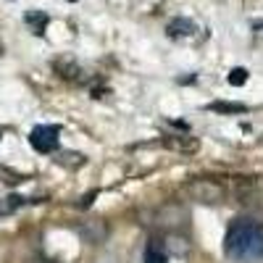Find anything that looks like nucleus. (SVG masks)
<instances>
[{"label":"nucleus","mask_w":263,"mask_h":263,"mask_svg":"<svg viewBox=\"0 0 263 263\" xmlns=\"http://www.w3.org/2000/svg\"><path fill=\"white\" fill-rule=\"evenodd\" d=\"M224 253L237 263L263 260V224L255 218H234L224 237Z\"/></svg>","instance_id":"nucleus-1"},{"label":"nucleus","mask_w":263,"mask_h":263,"mask_svg":"<svg viewBox=\"0 0 263 263\" xmlns=\"http://www.w3.org/2000/svg\"><path fill=\"white\" fill-rule=\"evenodd\" d=\"M187 192L192 200L197 203H205V205H213V203H221L224 200V184L216 182V179H208V177H195L187 182Z\"/></svg>","instance_id":"nucleus-2"},{"label":"nucleus","mask_w":263,"mask_h":263,"mask_svg":"<svg viewBox=\"0 0 263 263\" xmlns=\"http://www.w3.org/2000/svg\"><path fill=\"white\" fill-rule=\"evenodd\" d=\"M187 208L184 205H179V203H166L163 208H158L156 211V224L158 229H163V232H168V234H177V232H182L184 227H187Z\"/></svg>","instance_id":"nucleus-3"},{"label":"nucleus","mask_w":263,"mask_h":263,"mask_svg":"<svg viewBox=\"0 0 263 263\" xmlns=\"http://www.w3.org/2000/svg\"><path fill=\"white\" fill-rule=\"evenodd\" d=\"M58 135H61V129L55 124H42V126L32 129L29 142L37 153H53V150H58Z\"/></svg>","instance_id":"nucleus-4"},{"label":"nucleus","mask_w":263,"mask_h":263,"mask_svg":"<svg viewBox=\"0 0 263 263\" xmlns=\"http://www.w3.org/2000/svg\"><path fill=\"white\" fill-rule=\"evenodd\" d=\"M79 232H82L84 239H90V242H103V239H105V224L100 221V218H92V221L82 224Z\"/></svg>","instance_id":"nucleus-5"},{"label":"nucleus","mask_w":263,"mask_h":263,"mask_svg":"<svg viewBox=\"0 0 263 263\" xmlns=\"http://www.w3.org/2000/svg\"><path fill=\"white\" fill-rule=\"evenodd\" d=\"M53 69L58 71V77L69 79V82H79V74H82V69H79L74 61H69V58H58L53 63Z\"/></svg>","instance_id":"nucleus-6"},{"label":"nucleus","mask_w":263,"mask_h":263,"mask_svg":"<svg viewBox=\"0 0 263 263\" xmlns=\"http://www.w3.org/2000/svg\"><path fill=\"white\" fill-rule=\"evenodd\" d=\"M166 32H168V37H190V34L197 32V27L192 24L190 18H174L171 24L166 27Z\"/></svg>","instance_id":"nucleus-7"},{"label":"nucleus","mask_w":263,"mask_h":263,"mask_svg":"<svg viewBox=\"0 0 263 263\" xmlns=\"http://www.w3.org/2000/svg\"><path fill=\"white\" fill-rule=\"evenodd\" d=\"M145 263H168V255L161 239H150V245L145 250Z\"/></svg>","instance_id":"nucleus-8"},{"label":"nucleus","mask_w":263,"mask_h":263,"mask_svg":"<svg viewBox=\"0 0 263 263\" xmlns=\"http://www.w3.org/2000/svg\"><path fill=\"white\" fill-rule=\"evenodd\" d=\"M205 108H208V111H216V114H245L248 111L245 103H224V100L208 103Z\"/></svg>","instance_id":"nucleus-9"},{"label":"nucleus","mask_w":263,"mask_h":263,"mask_svg":"<svg viewBox=\"0 0 263 263\" xmlns=\"http://www.w3.org/2000/svg\"><path fill=\"white\" fill-rule=\"evenodd\" d=\"M163 145H166V147H174V150H184V153H195V150H197V140H195V137H187V140H184V137H174V140L166 137Z\"/></svg>","instance_id":"nucleus-10"},{"label":"nucleus","mask_w":263,"mask_h":263,"mask_svg":"<svg viewBox=\"0 0 263 263\" xmlns=\"http://www.w3.org/2000/svg\"><path fill=\"white\" fill-rule=\"evenodd\" d=\"M27 21L34 27V34H42V29H45V24H48V16H45V13L32 11V13H27Z\"/></svg>","instance_id":"nucleus-11"},{"label":"nucleus","mask_w":263,"mask_h":263,"mask_svg":"<svg viewBox=\"0 0 263 263\" xmlns=\"http://www.w3.org/2000/svg\"><path fill=\"white\" fill-rule=\"evenodd\" d=\"M248 82V69H242V66H239V69H232L229 71V84L232 87H242Z\"/></svg>","instance_id":"nucleus-12"},{"label":"nucleus","mask_w":263,"mask_h":263,"mask_svg":"<svg viewBox=\"0 0 263 263\" xmlns=\"http://www.w3.org/2000/svg\"><path fill=\"white\" fill-rule=\"evenodd\" d=\"M58 163H61V166H82L84 158L79 156V153H61V156H58Z\"/></svg>","instance_id":"nucleus-13"},{"label":"nucleus","mask_w":263,"mask_h":263,"mask_svg":"<svg viewBox=\"0 0 263 263\" xmlns=\"http://www.w3.org/2000/svg\"><path fill=\"white\" fill-rule=\"evenodd\" d=\"M174 242H182V239H179V237H174V234H171V237H168V250L174 248ZM184 253H187V245H179V255H184Z\"/></svg>","instance_id":"nucleus-14"},{"label":"nucleus","mask_w":263,"mask_h":263,"mask_svg":"<svg viewBox=\"0 0 263 263\" xmlns=\"http://www.w3.org/2000/svg\"><path fill=\"white\" fill-rule=\"evenodd\" d=\"M11 200V197H8ZM13 211V203H6V200H0V216H6V213H11Z\"/></svg>","instance_id":"nucleus-15"},{"label":"nucleus","mask_w":263,"mask_h":263,"mask_svg":"<svg viewBox=\"0 0 263 263\" xmlns=\"http://www.w3.org/2000/svg\"><path fill=\"white\" fill-rule=\"evenodd\" d=\"M95 195H98V192H90V195H84V197H82V203H79V205H82V208H87V205H90V203L95 200Z\"/></svg>","instance_id":"nucleus-16"},{"label":"nucleus","mask_w":263,"mask_h":263,"mask_svg":"<svg viewBox=\"0 0 263 263\" xmlns=\"http://www.w3.org/2000/svg\"><path fill=\"white\" fill-rule=\"evenodd\" d=\"M69 3H77V0H69Z\"/></svg>","instance_id":"nucleus-17"}]
</instances>
